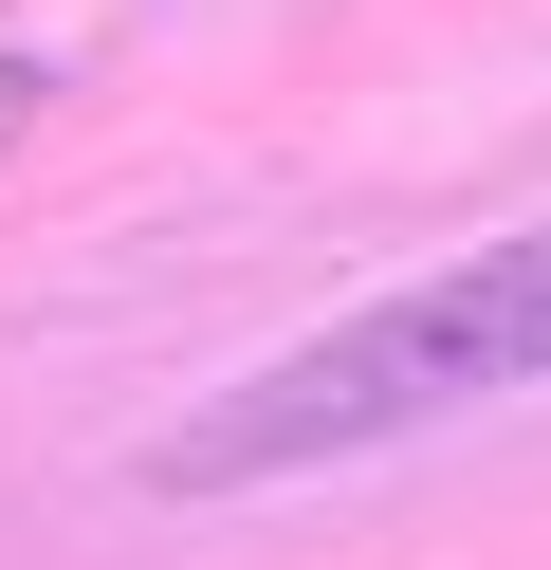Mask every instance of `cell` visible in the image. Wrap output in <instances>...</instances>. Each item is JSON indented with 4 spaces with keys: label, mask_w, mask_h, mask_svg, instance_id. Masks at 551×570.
Here are the masks:
<instances>
[{
    "label": "cell",
    "mask_w": 551,
    "mask_h": 570,
    "mask_svg": "<svg viewBox=\"0 0 551 570\" xmlns=\"http://www.w3.org/2000/svg\"><path fill=\"white\" fill-rule=\"evenodd\" d=\"M514 386H551V222L533 239H478V258L404 276V295H367V313H331V332L276 350V368H239L147 479H166V497L313 479V460H367V442H404V423L514 405Z\"/></svg>",
    "instance_id": "6da1fadb"
}]
</instances>
